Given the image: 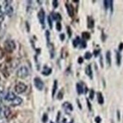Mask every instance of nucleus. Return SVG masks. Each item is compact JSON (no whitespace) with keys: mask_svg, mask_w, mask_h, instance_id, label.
I'll return each instance as SVG.
<instances>
[{"mask_svg":"<svg viewBox=\"0 0 123 123\" xmlns=\"http://www.w3.org/2000/svg\"><path fill=\"white\" fill-rule=\"evenodd\" d=\"M17 76L20 79H25L29 76V69L26 66H21L16 73Z\"/></svg>","mask_w":123,"mask_h":123,"instance_id":"f257e3e1","label":"nucleus"},{"mask_svg":"<svg viewBox=\"0 0 123 123\" xmlns=\"http://www.w3.org/2000/svg\"><path fill=\"white\" fill-rule=\"evenodd\" d=\"M4 46H5V51H8V53H12L16 48V45L14 43V42L13 40H10V39H8L5 42Z\"/></svg>","mask_w":123,"mask_h":123,"instance_id":"f03ea898","label":"nucleus"},{"mask_svg":"<svg viewBox=\"0 0 123 123\" xmlns=\"http://www.w3.org/2000/svg\"><path fill=\"white\" fill-rule=\"evenodd\" d=\"M26 88H27V86H26L24 82H18L14 86V91L16 92V93H18V94H22L25 92Z\"/></svg>","mask_w":123,"mask_h":123,"instance_id":"7ed1b4c3","label":"nucleus"},{"mask_svg":"<svg viewBox=\"0 0 123 123\" xmlns=\"http://www.w3.org/2000/svg\"><path fill=\"white\" fill-rule=\"evenodd\" d=\"M33 82L36 88H37L39 91H42L44 88V83L42 80L39 77H35L33 79Z\"/></svg>","mask_w":123,"mask_h":123,"instance_id":"20e7f679","label":"nucleus"},{"mask_svg":"<svg viewBox=\"0 0 123 123\" xmlns=\"http://www.w3.org/2000/svg\"><path fill=\"white\" fill-rule=\"evenodd\" d=\"M0 71L2 73L3 76L5 78H8L9 76V72L8 69V66L6 65L5 63H2L0 64Z\"/></svg>","mask_w":123,"mask_h":123,"instance_id":"39448f33","label":"nucleus"},{"mask_svg":"<svg viewBox=\"0 0 123 123\" xmlns=\"http://www.w3.org/2000/svg\"><path fill=\"white\" fill-rule=\"evenodd\" d=\"M38 18L41 24H45V12L43 9H40V11L38 12Z\"/></svg>","mask_w":123,"mask_h":123,"instance_id":"423d86ee","label":"nucleus"},{"mask_svg":"<svg viewBox=\"0 0 123 123\" xmlns=\"http://www.w3.org/2000/svg\"><path fill=\"white\" fill-rule=\"evenodd\" d=\"M14 13V9L12 6L10 4H6L5 5V14H6L8 17H12Z\"/></svg>","mask_w":123,"mask_h":123,"instance_id":"0eeeda50","label":"nucleus"},{"mask_svg":"<svg viewBox=\"0 0 123 123\" xmlns=\"http://www.w3.org/2000/svg\"><path fill=\"white\" fill-rule=\"evenodd\" d=\"M17 97L16 96V94L14 93V92H8V93H7V94H5V100H7V101H12Z\"/></svg>","mask_w":123,"mask_h":123,"instance_id":"6e6552de","label":"nucleus"},{"mask_svg":"<svg viewBox=\"0 0 123 123\" xmlns=\"http://www.w3.org/2000/svg\"><path fill=\"white\" fill-rule=\"evenodd\" d=\"M22 102H23V99L21 98H20V97H16L12 102H11V105L12 106H19V105H20L21 104H22Z\"/></svg>","mask_w":123,"mask_h":123,"instance_id":"1a4fd4ad","label":"nucleus"},{"mask_svg":"<svg viewBox=\"0 0 123 123\" xmlns=\"http://www.w3.org/2000/svg\"><path fill=\"white\" fill-rule=\"evenodd\" d=\"M66 8L67 10V13L70 16V17H73L74 14V11H73V7L71 4H66Z\"/></svg>","mask_w":123,"mask_h":123,"instance_id":"9d476101","label":"nucleus"},{"mask_svg":"<svg viewBox=\"0 0 123 123\" xmlns=\"http://www.w3.org/2000/svg\"><path fill=\"white\" fill-rule=\"evenodd\" d=\"M63 107L65 109V110L67 112H70V111H73V110L72 104L69 102H64L63 104Z\"/></svg>","mask_w":123,"mask_h":123,"instance_id":"9b49d317","label":"nucleus"},{"mask_svg":"<svg viewBox=\"0 0 123 123\" xmlns=\"http://www.w3.org/2000/svg\"><path fill=\"white\" fill-rule=\"evenodd\" d=\"M48 48H49V53H50V57L52 59L53 57H55V49H54V45L51 43L48 44Z\"/></svg>","mask_w":123,"mask_h":123,"instance_id":"f8f14e48","label":"nucleus"},{"mask_svg":"<svg viewBox=\"0 0 123 123\" xmlns=\"http://www.w3.org/2000/svg\"><path fill=\"white\" fill-rule=\"evenodd\" d=\"M51 18L52 20H57V21H60L61 20V16L59 13H57V12H53L51 14Z\"/></svg>","mask_w":123,"mask_h":123,"instance_id":"ddd939ff","label":"nucleus"},{"mask_svg":"<svg viewBox=\"0 0 123 123\" xmlns=\"http://www.w3.org/2000/svg\"><path fill=\"white\" fill-rule=\"evenodd\" d=\"M58 88V83H57V80H55L54 81V85H53V87H52V98L55 97V95L57 92V90Z\"/></svg>","mask_w":123,"mask_h":123,"instance_id":"4468645a","label":"nucleus"},{"mask_svg":"<svg viewBox=\"0 0 123 123\" xmlns=\"http://www.w3.org/2000/svg\"><path fill=\"white\" fill-rule=\"evenodd\" d=\"M85 73H86L87 76H88L91 79H92V66L91 65H88L85 68Z\"/></svg>","mask_w":123,"mask_h":123,"instance_id":"2eb2a0df","label":"nucleus"},{"mask_svg":"<svg viewBox=\"0 0 123 123\" xmlns=\"http://www.w3.org/2000/svg\"><path fill=\"white\" fill-rule=\"evenodd\" d=\"M94 26V20L92 17H88V27L89 29H92Z\"/></svg>","mask_w":123,"mask_h":123,"instance_id":"dca6fc26","label":"nucleus"},{"mask_svg":"<svg viewBox=\"0 0 123 123\" xmlns=\"http://www.w3.org/2000/svg\"><path fill=\"white\" fill-rule=\"evenodd\" d=\"M76 91H77V93L80 95L82 94L84 92V88L82 84L80 83H77L76 84Z\"/></svg>","mask_w":123,"mask_h":123,"instance_id":"f3484780","label":"nucleus"},{"mask_svg":"<svg viewBox=\"0 0 123 123\" xmlns=\"http://www.w3.org/2000/svg\"><path fill=\"white\" fill-rule=\"evenodd\" d=\"M97 97H98V101L100 104H103L104 102V99L103 97V94L101 92H98L97 94Z\"/></svg>","mask_w":123,"mask_h":123,"instance_id":"a211bd4d","label":"nucleus"},{"mask_svg":"<svg viewBox=\"0 0 123 123\" xmlns=\"http://www.w3.org/2000/svg\"><path fill=\"white\" fill-rule=\"evenodd\" d=\"M106 63H108V65H111V52L108 51L106 54Z\"/></svg>","mask_w":123,"mask_h":123,"instance_id":"6ab92c4d","label":"nucleus"},{"mask_svg":"<svg viewBox=\"0 0 123 123\" xmlns=\"http://www.w3.org/2000/svg\"><path fill=\"white\" fill-rule=\"evenodd\" d=\"M80 43H81V39H80V38L79 36H77L76 38L73 41V45L75 48H76Z\"/></svg>","mask_w":123,"mask_h":123,"instance_id":"aec40b11","label":"nucleus"},{"mask_svg":"<svg viewBox=\"0 0 123 123\" xmlns=\"http://www.w3.org/2000/svg\"><path fill=\"white\" fill-rule=\"evenodd\" d=\"M3 114L5 116V118H8L10 114H11V110H10V108L8 107H5L3 110Z\"/></svg>","mask_w":123,"mask_h":123,"instance_id":"412c9836","label":"nucleus"},{"mask_svg":"<svg viewBox=\"0 0 123 123\" xmlns=\"http://www.w3.org/2000/svg\"><path fill=\"white\" fill-rule=\"evenodd\" d=\"M82 36L83 40H85V41H86V40L89 39H90V37H91L90 33H88V32H83V33H82Z\"/></svg>","mask_w":123,"mask_h":123,"instance_id":"4be33fe9","label":"nucleus"},{"mask_svg":"<svg viewBox=\"0 0 123 123\" xmlns=\"http://www.w3.org/2000/svg\"><path fill=\"white\" fill-rule=\"evenodd\" d=\"M51 70H52V69L51 68H48L46 67V69H44L43 72H42V74L45 75V76H49V75H50L51 73Z\"/></svg>","mask_w":123,"mask_h":123,"instance_id":"5701e85b","label":"nucleus"},{"mask_svg":"<svg viewBox=\"0 0 123 123\" xmlns=\"http://www.w3.org/2000/svg\"><path fill=\"white\" fill-rule=\"evenodd\" d=\"M116 62H117V65L119 66L121 63V55L118 51H116Z\"/></svg>","mask_w":123,"mask_h":123,"instance_id":"b1692460","label":"nucleus"},{"mask_svg":"<svg viewBox=\"0 0 123 123\" xmlns=\"http://www.w3.org/2000/svg\"><path fill=\"white\" fill-rule=\"evenodd\" d=\"M45 37H46V40H47V45L50 43V32L49 30H46L45 31Z\"/></svg>","mask_w":123,"mask_h":123,"instance_id":"393cba45","label":"nucleus"},{"mask_svg":"<svg viewBox=\"0 0 123 123\" xmlns=\"http://www.w3.org/2000/svg\"><path fill=\"white\" fill-rule=\"evenodd\" d=\"M48 24H49V28L50 29H52L53 27V24H52V19L51 18V16H48Z\"/></svg>","mask_w":123,"mask_h":123,"instance_id":"a878e982","label":"nucleus"},{"mask_svg":"<svg viewBox=\"0 0 123 123\" xmlns=\"http://www.w3.org/2000/svg\"><path fill=\"white\" fill-rule=\"evenodd\" d=\"M63 98V90H61L57 94V98L58 100H62Z\"/></svg>","mask_w":123,"mask_h":123,"instance_id":"bb28decb","label":"nucleus"},{"mask_svg":"<svg viewBox=\"0 0 123 123\" xmlns=\"http://www.w3.org/2000/svg\"><path fill=\"white\" fill-rule=\"evenodd\" d=\"M92 55L91 54V52H89V51H87L86 53H85V56H84V57H85L86 60L91 59V58H92Z\"/></svg>","mask_w":123,"mask_h":123,"instance_id":"cd10ccee","label":"nucleus"},{"mask_svg":"<svg viewBox=\"0 0 123 123\" xmlns=\"http://www.w3.org/2000/svg\"><path fill=\"white\" fill-rule=\"evenodd\" d=\"M56 28H57V31H61L62 30V25H61V23L60 21H57V24H56Z\"/></svg>","mask_w":123,"mask_h":123,"instance_id":"c85d7f7f","label":"nucleus"},{"mask_svg":"<svg viewBox=\"0 0 123 123\" xmlns=\"http://www.w3.org/2000/svg\"><path fill=\"white\" fill-rule=\"evenodd\" d=\"M52 5L54 6L55 8H57L58 7V5H59V2L57 0H53L52 1Z\"/></svg>","mask_w":123,"mask_h":123,"instance_id":"c756f323","label":"nucleus"},{"mask_svg":"<svg viewBox=\"0 0 123 123\" xmlns=\"http://www.w3.org/2000/svg\"><path fill=\"white\" fill-rule=\"evenodd\" d=\"M94 97V91L93 89H91L90 91V95H89V98L91 100H93Z\"/></svg>","mask_w":123,"mask_h":123,"instance_id":"7c9ffc66","label":"nucleus"},{"mask_svg":"<svg viewBox=\"0 0 123 123\" xmlns=\"http://www.w3.org/2000/svg\"><path fill=\"white\" fill-rule=\"evenodd\" d=\"M67 33H68L69 37H71V36H72V30H71L70 27H69V26H67Z\"/></svg>","mask_w":123,"mask_h":123,"instance_id":"2f4dec72","label":"nucleus"},{"mask_svg":"<svg viewBox=\"0 0 123 123\" xmlns=\"http://www.w3.org/2000/svg\"><path fill=\"white\" fill-rule=\"evenodd\" d=\"M47 121H48V115L46 113H44L43 116H42V122H43L44 123H45Z\"/></svg>","mask_w":123,"mask_h":123,"instance_id":"473e14b6","label":"nucleus"},{"mask_svg":"<svg viewBox=\"0 0 123 123\" xmlns=\"http://www.w3.org/2000/svg\"><path fill=\"white\" fill-rule=\"evenodd\" d=\"M81 45H82V47L83 48V49H85L86 48V46H87V43H86V42H85V40H82V41H81Z\"/></svg>","mask_w":123,"mask_h":123,"instance_id":"72a5a7b5","label":"nucleus"},{"mask_svg":"<svg viewBox=\"0 0 123 123\" xmlns=\"http://www.w3.org/2000/svg\"><path fill=\"white\" fill-rule=\"evenodd\" d=\"M5 56V51L3 49H0V59H2V58H3V57Z\"/></svg>","mask_w":123,"mask_h":123,"instance_id":"f704fd0d","label":"nucleus"},{"mask_svg":"<svg viewBox=\"0 0 123 123\" xmlns=\"http://www.w3.org/2000/svg\"><path fill=\"white\" fill-rule=\"evenodd\" d=\"M4 91H5V87L3 86V85H0V96H2V94L4 92Z\"/></svg>","mask_w":123,"mask_h":123,"instance_id":"c9c22d12","label":"nucleus"},{"mask_svg":"<svg viewBox=\"0 0 123 123\" xmlns=\"http://www.w3.org/2000/svg\"><path fill=\"white\" fill-rule=\"evenodd\" d=\"M104 6L106 8V9H108V8L110 6V1H104Z\"/></svg>","mask_w":123,"mask_h":123,"instance_id":"e433bc0d","label":"nucleus"},{"mask_svg":"<svg viewBox=\"0 0 123 123\" xmlns=\"http://www.w3.org/2000/svg\"><path fill=\"white\" fill-rule=\"evenodd\" d=\"M101 122V119H100V116H97L95 118V122L96 123H100Z\"/></svg>","mask_w":123,"mask_h":123,"instance_id":"4c0bfd02","label":"nucleus"},{"mask_svg":"<svg viewBox=\"0 0 123 123\" xmlns=\"http://www.w3.org/2000/svg\"><path fill=\"white\" fill-rule=\"evenodd\" d=\"M60 39L63 42L64 39H65V35H64V33H61L60 34Z\"/></svg>","mask_w":123,"mask_h":123,"instance_id":"58836bf2","label":"nucleus"},{"mask_svg":"<svg viewBox=\"0 0 123 123\" xmlns=\"http://www.w3.org/2000/svg\"><path fill=\"white\" fill-rule=\"evenodd\" d=\"M78 63H83V58L82 57H79L78 59Z\"/></svg>","mask_w":123,"mask_h":123,"instance_id":"ea45409f","label":"nucleus"},{"mask_svg":"<svg viewBox=\"0 0 123 123\" xmlns=\"http://www.w3.org/2000/svg\"><path fill=\"white\" fill-rule=\"evenodd\" d=\"M87 104H88V109L91 110H92V105H91V104H90V102H89L88 99L87 100Z\"/></svg>","mask_w":123,"mask_h":123,"instance_id":"a19ab883","label":"nucleus"},{"mask_svg":"<svg viewBox=\"0 0 123 123\" xmlns=\"http://www.w3.org/2000/svg\"><path fill=\"white\" fill-rule=\"evenodd\" d=\"M122 49H123V43H122V42H121V43L119 44V50L122 51Z\"/></svg>","mask_w":123,"mask_h":123,"instance_id":"79ce46f5","label":"nucleus"},{"mask_svg":"<svg viewBox=\"0 0 123 123\" xmlns=\"http://www.w3.org/2000/svg\"><path fill=\"white\" fill-rule=\"evenodd\" d=\"M99 51H100V50H95L94 52V56H98V54H99Z\"/></svg>","mask_w":123,"mask_h":123,"instance_id":"37998d69","label":"nucleus"},{"mask_svg":"<svg viewBox=\"0 0 123 123\" xmlns=\"http://www.w3.org/2000/svg\"><path fill=\"white\" fill-rule=\"evenodd\" d=\"M117 117H118V120L119 121L120 120V113H119V110L117 111Z\"/></svg>","mask_w":123,"mask_h":123,"instance_id":"c03bdc74","label":"nucleus"},{"mask_svg":"<svg viewBox=\"0 0 123 123\" xmlns=\"http://www.w3.org/2000/svg\"><path fill=\"white\" fill-rule=\"evenodd\" d=\"M2 96H0V105L2 104Z\"/></svg>","mask_w":123,"mask_h":123,"instance_id":"a18cd8bd","label":"nucleus"},{"mask_svg":"<svg viewBox=\"0 0 123 123\" xmlns=\"http://www.w3.org/2000/svg\"><path fill=\"white\" fill-rule=\"evenodd\" d=\"M77 102H78V104H79V108H80V109H82V106H81V105H80V103H79V100H77Z\"/></svg>","mask_w":123,"mask_h":123,"instance_id":"49530a36","label":"nucleus"},{"mask_svg":"<svg viewBox=\"0 0 123 123\" xmlns=\"http://www.w3.org/2000/svg\"><path fill=\"white\" fill-rule=\"evenodd\" d=\"M2 12V7H1V5H0V13Z\"/></svg>","mask_w":123,"mask_h":123,"instance_id":"de8ad7c7","label":"nucleus"},{"mask_svg":"<svg viewBox=\"0 0 123 123\" xmlns=\"http://www.w3.org/2000/svg\"><path fill=\"white\" fill-rule=\"evenodd\" d=\"M1 28H2V24L0 23V30H1Z\"/></svg>","mask_w":123,"mask_h":123,"instance_id":"09e8293b","label":"nucleus"},{"mask_svg":"<svg viewBox=\"0 0 123 123\" xmlns=\"http://www.w3.org/2000/svg\"><path fill=\"white\" fill-rule=\"evenodd\" d=\"M50 123H54V122H50Z\"/></svg>","mask_w":123,"mask_h":123,"instance_id":"8fccbe9b","label":"nucleus"},{"mask_svg":"<svg viewBox=\"0 0 123 123\" xmlns=\"http://www.w3.org/2000/svg\"><path fill=\"white\" fill-rule=\"evenodd\" d=\"M0 80H1V77H0Z\"/></svg>","mask_w":123,"mask_h":123,"instance_id":"3c124183","label":"nucleus"}]
</instances>
